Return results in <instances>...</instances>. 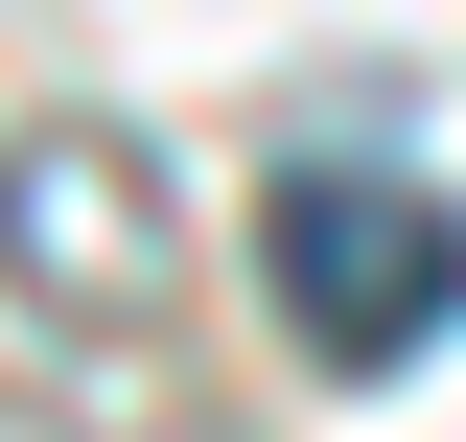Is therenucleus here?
I'll return each instance as SVG.
<instances>
[{"instance_id": "nucleus-1", "label": "nucleus", "mask_w": 466, "mask_h": 442, "mask_svg": "<svg viewBox=\"0 0 466 442\" xmlns=\"http://www.w3.org/2000/svg\"><path fill=\"white\" fill-rule=\"evenodd\" d=\"M257 279H280V326L327 373H420L466 326V186H420V164H280L257 186Z\"/></svg>"}, {"instance_id": "nucleus-2", "label": "nucleus", "mask_w": 466, "mask_h": 442, "mask_svg": "<svg viewBox=\"0 0 466 442\" xmlns=\"http://www.w3.org/2000/svg\"><path fill=\"white\" fill-rule=\"evenodd\" d=\"M0 256H24V279H94V303H116V279H140V186H70V140H47V164H0Z\"/></svg>"}]
</instances>
